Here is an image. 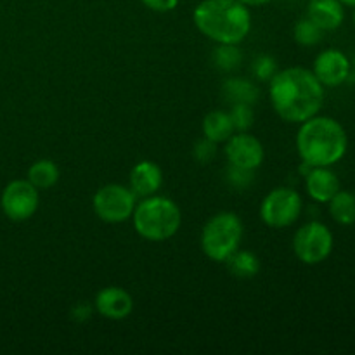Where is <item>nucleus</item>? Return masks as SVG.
<instances>
[{
  "label": "nucleus",
  "instance_id": "obj_1",
  "mask_svg": "<svg viewBox=\"0 0 355 355\" xmlns=\"http://www.w3.org/2000/svg\"><path fill=\"white\" fill-rule=\"evenodd\" d=\"M269 99L281 120L302 123L319 114L324 103V85L312 69L293 66L269 80Z\"/></svg>",
  "mask_w": 355,
  "mask_h": 355
},
{
  "label": "nucleus",
  "instance_id": "obj_2",
  "mask_svg": "<svg viewBox=\"0 0 355 355\" xmlns=\"http://www.w3.org/2000/svg\"><path fill=\"white\" fill-rule=\"evenodd\" d=\"M349 137L340 121L315 116L302 121L297 134V151L309 166H333L347 155Z\"/></svg>",
  "mask_w": 355,
  "mask_h": 355
},
{
  "label": "nucleus",
  "instance_id": "obj_3",
  "mask_svg": "<svg viewBox=\"0 0 355 355\" xmlns=\"http://www.w3.org/2000/svg\"><path fill=\"white\" fill-rule=\"evenodd\" d=\"M193 21L215 44L239 45L252 30L250 7L239 0H201L194 7Z\"/></svg>",
  "mask_w": 355,
  "mask_h": 355
},
{
  "label": "nucleus",
  "instance_id": "obj_4",
  "mask_svg": "<svg viewBox=\"0 0 355 355\" xmlns=\"http://www.w3.org/2000/svg\"><path fill=\"white\" fill-rule=\"evenodd\" d=\"M134 229L141 238L148 241H166L179 232L182 214L173 200L166 196L141 198L132 214Z\"/></svg>",
  "mask_w": 355,
  "mask_h": 355
},
{
  "label": "nucleus",
  "instance_id": "obj_5",
  "mask_svg": "<svg viewBox=\"0 0 355 355\" xmlns=\"http://www.w3.org/2000/svg\"><path fill=\"white\" fill-rule=\"evenodd\" d=\"M243 222L232 211H220L205 224L200 245L205 255L214 262L224 263L243 241Z\"/></svg>",
  "mask_w": 355,
  "mask_h": 355
},
{
  "label": "nucleus",
  "instance_id": "obj_6",
  "mask_svg": "<svg viewBox=\"0 0 355 355\" xmlns=\"http://www.w3.org/2000/svg\"><path fill=\"white\" fill-rule=\"evenodd\" d=\"M333 232L328 225L319 220L307 222L293 236L295 257L307 266H318L328 260L333 253Z\"/></svg>",
  "mask_w": 355,
  "mask_h": 355
},
{
  "label": "nucleus",
  "instance_id": "obj_7",
  "mask_svg": "<svg viewBox=\"0 0 355 355\" xmlns=\"http://www.w3.org/2000/svg\"><path fill=\"white\" fill-rule=\"evenodd\" d=\"M304 211V200L293 187L281 186L270 191L260 205V218L272 229L293 225Z\"/></svg>",
  "mask_w": 355,
  "mask_h": 355
},
{
  "label": "nucleus",
  "instance_id": "obj_8",
  "mask_svg": "<svg viewBox=\"0 0 355 355\" xmlns=\"http://www.w3.org/2000/svg\"><path fill=\"white\" fill-rule=\"evenodd\" d=\"M137 205V196L128 186L106 184L94 194L92 208L97 217L106 224H121L132 218Z\"/></svg>",
  "mask_w": 355,
  "mask_h": 355
},
{
  "label": "nucleus",
  "instance_id": "obj_9",
  "mask_svg": "<svg viewBox=\"0 0 355 355\" xmlns=\"http://www.w3.org/2000/svg\"><path fill=\"white\" fill-rule=\"evenodd\" d=\"M40 205L38 189L28 179L10 180L2 191L0 207L12 222H24L33 217Z\"/></svg>",
  "mask_w": 355,
  "mask_h": 355
},
{
  "label": "nucleus",
  "instance_id": "obj_10",
  "mask_svg": "<svg viewBox=\"0 0 355 355\" xmlns=\"http://www.w3.org/2000/svg\"><path fill=\"white\" fill-rule=\"evenodd\" d=\"M224 153L229 165L250 170L259 168L266 158V149H263L262 142L248 132H234L225 141Z\"/></svg>",
  "mask_w": 355,
  "mask_h": 355
},
{
  "label": "nucleus",
  "instance_id": "obj_11",
  "mask_svg": "<svg viewBox=\"0 0 355 355\" xmlns=\"http://www.w3.org/2000/svg\"><path fill=\"white\" fill-rule=\"evenodd\" d=\"M312 73L324 87H340L350 78L352 62L338 49H326L314 59Z\"/></svg>",
  "mask_w": 355,
  "mask_h": 355
},
{
  "label": "nucleus",
  "instance_id": "obj_12",
  "mask_svg": "<svg viewBox=\"0 0 355 355\" xmlns=\"http://www.w3.org/2000/svg\"><path fill=\"white\" fill-rule=\"evenodd\" d=\"M94 309L104 319L121 321V319H127L134 311V298L123 288L106 286L96 295Z\"/></svg>",
  "mask_w": 355,
  "mask_h": 355
},
{
  "label": "nucleus",
  "instance_id": "obj_13",
  "mask_svg": "<svg viewBox=\"0 0 355 355\" xmlns=\"http://www.w3.org/2000/svg\"><path fill=\"white\" fill-rule=\"evenodd\" d=\"M305 189L315 203H328L342 186L331 166H309L305 172Z\"/></svg>",
  "mask_w": 355,
  "mask_h": 355
},
{
  "label": "nucleus",
  "instance_id": "obj_14",
  "mask_svg": "<svg viewBox=\"0 0 355 355\" xmlns=\"http://www.w3.org/2000/svg\"><path fill=\"white\" fill-rule=\"evenodd\" d=\"M163 186V172L159 165L149 159H142L130 170L128 187L139 198H148L158 194Z\"/></svg>",
  "mask_w": 355,
  "mask_h": 355
},
{
  "label": "nucleus",
  "instance_id": "obj_15",
  "mask_svg": "<svg viewBox=\"0 0 355 355\" xmlns=\"http://www.w3.org/2000/svg\"><path fill=\"white\" fill-rule=\"evenodd\" d=\"M340 0H311L307 17L314 21L322 31L338 30L345 19V9Z\"/></svg>",
  "mask_w": 355,
  "mask_h": 355
},
{
  "label": "nucleus",
  "instance_id": "obj_16",
  "mask_svg": "<svg viewBox=\"0 0 355 355\" xmlns=\"http://www.w3.org/2000/svg\"><path fill=\"white\" fill-rule=\"evenodd\" d=\"M222 96L229 104H255L259 99V89L253 82L243 78V76H234L227 78L222 85Z\"/></svg>",
  "mask_w": 355,
  "mask_h": 355
},
{
  "label": "nucleus",
  "instance_id": "obj_17",
  "mask_svg": "<svg viewBox=\"0 0 355 355\" xmlns=\"http://www.w3.org/2000/svg\"><path fill=\"white\" fill-rule=\"evenodd\" d=\"M232 134H234V127H232L227 111L215 110V111H210V113L205 116L203 137L220 144V142L227 141Z\"/></svg>",
  "mask_w": 355,
  "mask_h": 355
},
{
  "label": "nucleus",
  "instance_id": "obj_18",
  "mask_svg": "<svg viewBox=\"0 0 355 355\" xmlns=\"http://www.w3.org/2000/svg\"><path fill=\"white\" fill-rule=\"evenodd\" d=\"M224 263L232 276L241 277V279H250L260 272L259 257L253 252H246V250L238 248Z\"/></svg>",
  "mask_w": 355,
  "mask_h": 355
},
{
  "label": "nucleus",
  "instance_id": "obj_19",
  "mask_svg": "<svg viewBox=\"0 0 355 355\" xmlns=\"http://www.w3.org/2000/svg\"><path fill=\"white\" fill-rule=\"evenodd\" d=\"M329 205V215L333 220L340 225H354L355 224V194L350 191L340 189L331 200Z\"/></svg>",
  "mask_w": 355,
  "mask_h": 355
},
{
  "label": "nucleus",
  "instance_id": "obj_20",
  "mask_svg": "<svg viewBox=\"0 0 355 355\" xmlns=\"http://www.w3.org/2000/svg\"><path fill=\"white\" fill-rule=\"evenodd\" d=\"M28 180L38 191L51 189L59 180V166L52 159H38L28 168Z\"/></svg>",
  "mask_w": 355,
  "mask_h": 355
},
{
  "label": "nucleus",
  "instance_id": "obj_21",
  "mask_svg": "<svg viewBox=\"0 0 355 355\" xmlns=\"http://www.w3.org/2000/svg\"><path fill=\"white\" fill-rule=\"evenodd\" d=\"M214 64L222 71H232L239 68L243 61V54L238 45L234 44H218V47L214 51Z\"/></svg>",
  "mask_w": 355,
  "mask_h": 355
},
{
  "label": "nucleus",
  "instance_id": "obj_22",
  "mask_svg": "<svg viewBox=\"0 0 355 355\" xmlns=\"http://www.w3.org/2000/svg\"><path fill=\"white\" fill-rule=\"evenodd\" d=\"M322 35H324V31L314 21L309 19V17L297 21L293 28L295 42L302 45V47H314V45H318L322 40Z\"/></svg>",
  "mask_w": 355,
  "mask_h": 355
},
{
  "label": "nucleus",
  "instance_id": "obj_23",
  "mask_svg": "<svg viewBox=\"0 0 355 355\" xmlns=\"http://www.w3.org/2000/svg\"><path fill=\"white\" fill-rule=\"evenodd\" d=\"M227 113L234 132H248L255 121L252 104H231V110Z\"/></svg>",
  "mask_w": 355,
  "mask_h": 355
},
{
  "label": "nucleus",
  "instance_id": "obj_24",
  "mask_svg": "<svg viewBox=\"0 0 355 355\" xmlns=\"http://www.w3.org/2000/svg\"><path fill=\"white\" fill-rule=\"evenodd\" d=\"M225 180H227V184L232 189L245 191L248 189L253 184V180H255V170L229 165L227 170H225Z\"/></svg>",
  "mask_w": 355,
  "mask_h": 355
},
{
  "label": "nucleus",
  "instance_id": "obj_25",
  "mask_svg": "<svg viewBox=\"0 0 355 355\" xmlns=\"http://www.w3.org/2000/svg\"><path fill=\"white\" fill-rule=\"evenodd\" d=\"M276 73V59L270 58V55H259V58L253 61V75H255V78L262 80V82H269Z\"/></svg>",
  "mask_w": 355,
  "mask_h": 355
},
{
  "label": "nucleus",
  "instance_id": "obj_26",
  "mask_svg": "<svg viewBox=\"0 0 355 355\" xmlns=\"http://www.w3.org/2000/svg\"><path fill=\"white\" fill-rule=\"evenodd\" d=\"M217 146H218L217 142L210 141V139H207V137L200 139L193 149L194 158H196L200 163H210L211 159L217 156V151H218Z\"/></svg>",
  "mask_w": 355,
  "mask_h": 355
},
{
  "label": "nucleus",
  "instance_id": "obj_27",
  "mask_svg": "<svg viewBox=\"0 0 355 355\" xmlns=\"http://www.w3.org/2000/svg\"><path fill=\"white\" fill-rule=\"evenodd\" d=\"M141 2L155 12H170L179 6V0H141Z\"/></svg>",
  "mask_w": 355,
  "mask_h": 355
},
{
  "label": "nucleus",
  "instance_id": "obj_28",
  "mask_svg": "<svg viewBox=\"0 0 355 355\" xmlns=\"http://www.w3.org/2000/svg\"><path fill=\"white\" fill-rule=\"evenodd\" d=\"M90 314H92V309H90V305L87 304L76 305V307L71 311V318L78 322L87 321V319L90 318Z\"/></svg>",
  "mask_w": 355,
  "mask_h": 355
},
{
  "label": "nucleus",
  "instance_id": "obj_29",
  "mask_svg": "<svg viewBox=\"0 0 355 355\" xmlns=\"http://www.w3.org/2000/svg\"><path fill=\"white\" fill-rule=\"evenodd\" d=\"M239 2H243L248 7H259V6H266V3L272 2V0H239Z\"/></svg>",
  "mask_w": 355,
  "mask_h": 355
},
{
  "label": "nucleus",
  "instance_id": "obj_30",
  "mask_svg": "<svg viewBox=\"0 0 355 355\" xmlns=\"http://www.w3.org/2000/svg\"><path fill=\"white\" fill-rule=\"evenodd\" d=\"M340 2L347 7H355V0H340Z\"/></svg>",
  "mask_w": 355,
  "mask_h": 355
},
{
  "label": "nucleus",
  "instance_id": "obj_31",
  "mask_svg": "<svg viewBox=\"0 0 355 355\" xmlns=\"http://www.w3.org/2000/svg\"><path fill=\"white\" fill-rule=\"evenodd\" d=\"M352 19H354V24H355V7H354V14H352Z\"/></svg>",
  "mask_w": 355,
  "mask_h": 355
},
{
  "label": "nucleus",
  "instance_id": "obj_32",
  "mask_svg": "<svg viewBox=\"0 0 355 355\" xmlns=\"http://www.w3.org/2000/svg\"><path fill=\"white\" fill-rule=\"evenodd\" d=\"M352 66L355 68V55H354V62H352Z\"/></svg>",
  "mask_w": 355,
  "mask_h": 355
}]
</instances>
